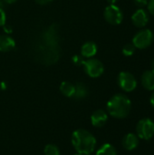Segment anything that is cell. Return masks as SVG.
Here are the masks:
<instances>
[{
	"instance_id": "obj_1",
	"label": "cell",
	"mask_w": 154,
	"mask_h": 155,
	"mask_svg": "<svg viewBox=\"0 0 154 155\" xmlns=\"http://www.w3.org/2000/svg\"><path fill=\"white\" fill-rule=\"evenodd\" d=\"M72 144L76 153L83 155H90L96 147V138L85 129L75 130L72 134Z\"/></svg>"
},
{
	"instance_id": "obj_2",
	"label": "cell",
	"mask_w": 154,
	"mask_h": 155,
	"mask_svg": "<svg viewBox=\"0 0 154 155\" xmlns=\"http://www.w3.org/2000/svg\"><path fill=\"white\" fill-rule=\"evenodd\" d=\"M132 109L131 100L123 94L113 95L107 103V112L116 119L126 118Z\"/></svg>"
},
{
	"instance_id": "obj_3",
	"label": "cell",
	"mask_w": 154,
	"mask_h": 155,
	"mask_svg": "<svg viewBox=\"0 0 154 155\" xmlns=\"http://www.w3.org/2000/svg\"><path fill=\"white\" fill-rule=\"evenodd\" d=\"M154 41V35L150 29H142L137 32L133 38V45L138 49H146L152 45Z\"/></svg>"
},
{
	"instance_id": "obj_4",
	"label": "cell",
	"mask_w": 154,
	"mask_h": 155,
	"mask_svg": "<svg viewBox=\"0 0 154 155\" xmlns=\"http://www.w3.org/2000/svg\"><path fill=\"white\" fill-rule=\"evenodd\" d=\"M83 66L86 74L92 78L100 77L104 72L103 64L96 58L92 57V58H88L87 60H84Z\"/></svg>"
},
{
	"instance_id": "obj_5",
	"label": "cell",
	"mask_w": 154,
	"mask_h": 155,
	"mask_svg": "<svg viewBox=\"0 0 154 155\" xmlns=\"http://www.w3.org/2000/svg\"><path fill=\"white\" fill-rule=\"evenodd\" d=\"M137 136L143 140H150L154 135V122L150 118H143L139 121L136 127Z\"/></svg>"
},
{
	"instance_id": "obj_6",
	"label": "cell",
	"mask_w": 154,
	"mask_h": 155,
	"mask_svg": "<svg viewBox=\"0 0 154 155\" xmlns=\"http://www.w3.org/2000/svg\"><path fill=\"white\" fill-rule=\"evenodd\" d=\"M103 16L106 22L113 25H120L123 20V13L116 5H109L106 6L103 12Z\"/></svg>"
},
{
	"instance_id": "obj_7",
	"label": "cell",
	"mask_w": 154,
	"mask_h": 155,
	"mask_svg": "<svg viewBox=\"0 0 154 155\" xmlns=\"http://www.w3.org/2000/svg\"><path fill=\"white\" fill-rule=\"evenodd\" d=\"M118 84L124 92H133L137 87V80L135 76L130 72H121L118 75Z\"/></svg>"
},
{
	"instance_id": "obj_8",
	"label": "cell",
	"mask_w": 154,
	"mask_h": 155,
	"mask_svg": "<svg viewBox=\"0 0 154 155\" xmlns=\"http://www.w3.org/2000/svg\"><path fill=\"white\" fill-rule=\"evenodd\" d=\"M42 38L45 46L53 47V48L57 47L58 43H59V36H58L57 29L54 28V25L49 26L44 31Z\"/></svg>"
},
{
	"instance_id": "obj_9",
	"label": "cell",
	"mask_w": 154,
	"mask_h": 155,
	"mask_svg": "<svg viewBox=\"0 0 154 155\" xmlns=\"http://www.w3.org/2000/svg\"><path fill=\"white\" fill-rule=\"evenodd\" d=\"M149 13L144 8H139L132 15V22L133 25L138 28H143L149 22Z\"/></svg>"
},
{
	"instance_id": "obj_10",
	"label": "cell",
	"mask_w": 154,
	"mask_h": 155,
	"mask_svg": "<svg viewBox=\"0 0 154 155\" xmlns=\"http://www.w3.org/2000/svg\"><path fill=\"white\" fill-rule=\"evenodd\" d=\"M108 120V114L105 111L99 109L94 111L91 115V123L94 127H103Z\"/></svg>"
},
{
	"instance_id": "obj_11",
	"label": "cell",
	"mask_w": 154,
	"mask_h": 155,
	"mask_svg": "<svg viewBox=\"0 0 154 155\" xmlns=\"http://www.w3.org/2000/svg\"><path fill=\"white\" fill-rule=\"evenodd\" d=\"M139 145V137L137 134L130 133L127 134L123 139V146L127 151H133Z\"/></svg>"
},
{
	"instance_id": "obj_12",
	"label": "cell",
	"mask_w": 154,
	"mask_h": 155,
	"mask_svg": "<svg viewBox=\"0 0 154 155\" xmlns=\"http://www.w3.org/2000/svg\"><path fill=\"white\" fill-rule=\"evenodd\" d=\"M97 49H98L97 45L94 42L92 41L85 42L81 47V55L84 58H87V59L92 58L96 54Z\"/></svg>"
},
{
	"instance_id": "obj_13",
	"label": "cell",
	"mask_w": 154,
	"mask_h": 155,
	"mask_svg": "<svg viewBox=\"0 0 154 155\" xmlns=\"http://www.w3.org/2000/svg\"><path fill=\"white\" fill-rule=\"evenodd\" d=\"M15 47V41L8 35H0V52L6 53L12 51Z\"/></svg>"
},
{
	"instance_id": "obj_14",
	"label": "cell",
	"mask_w": 154,
	"mask_h": 155,
	"mask_svg": "<svg viewBox=\"0 0 154 155\" xmlns=\"http://www.w3.org/2000/svg\"><path fill=\"white\" fill-rule=\"evenodd\" d=\"M143 86L148 91L154 90V71L147 70L145 71L141 78Z\"/></svg>"
},
{
	"instance_id": "obj_15",
	"label": "cell",
	"mask_w": 154,
	"mask_h": 155,
	"mask_svg": "<svg viewBox=\"0 0 154 155\" xmlns=\"http://www.w3.org/2000/svg\"><path fill=\"white\" fill-rule=\"evenodd\" d=\"M88 95V88L84 83H78L75 84V91L73 98L76 100H82L84 99Z\"/></svg>"
},
{
	"instance_id": "obj_16",
	"label": "cell",
	"mask_w": 154,
	"mask_h": 155,
	"mask_svg": "<svg viewBox=\"0 0 154 155\" xmlns=\"http://www.w3.org/2000/svg\"><path fill=\"white\" fill-rule=\"evenodd\" d=\"M74 91H75V85H74L70 82L64 81L60 84V92L66 97L73 98L74 94Z\"/></svg>"
},
{
	"instance_id": "obj_17",
	"label": "cell",
	"mask_w": 154,
	"mask_h": 155,
	"mask_svg": "<svg viewBox=\"0 0 154 155\" xmlns=\"http://www.w3.org/2000/svg\"><path fill=\"white\" fill-rule=\"evenodd\" d=\"M95 155H117V151L113 145L105 143L98 149Z\"/></svg>"
},
{
	"instance_id": "obj_18",
	"label": "cell",
	"mask_w": 154,
	"mask_h": 155,
	"mask_svg": "<svg viewBox=\"0 0 154 155\" xmlns=\"http://www.w3.org/2000/svg\"><path fill=\"white\" fill-rule=\"evenodd\" d=\"M44 155H60V150L55 144L49 143L44 147Z\"/></svg>"
},
{
	"instance_id": "obj_19",
	"label": "cell",
	"mask_w": 154,
	"mask_h": 155,
	"mask_svg": "<svg viewBox=\"0 0 154 155\" xmlns=\"http://www.w3.org/2000/svg\"><path fill=\"white\" fill-rule=\"evenodd\" d=\"M135 46L132 44H127L123 46V54L125 56H132L134 53H135Z\"/></svg>"
},
{
	"instance_id": "obj_20",
	"label": "cell",
	"mask_w": 154,
	"mask_h": 155,
	"mask_svg": "<svg viewBox=\"0 0 154 155\" xmlns=\"http://www.w3.org/2000/svg\"><path fill=\"white\" fill-rule=\"evenodd\" d=\"M84 58L81 55V54H75L72 57V62L74 65L76 66H81L84 64Z\"/></svg>"
},
{
	"instance_id": "obj_21",
	"label": "cell",
	"mask_w": 154,
	"mask_h": 155,
	"mask_svg": "<svg viewBox=\"0 0 154 155\" xmlns=\"http://www.w3.org/2000/svg\"><path fill=\"white\" fill-rule=\"evenodd\" d=\"M134 5L138 7V8H143L145 6H147L149 0H133Z\"/></svg>"
},
{
	"instance_id": "obj_22",
	"label": "cell",
	"mask_w": 154,
	"mask_h": 155,
	"mask_svg": "<svg viewBox=\"0 0 154 155\" xmlns=\"http://www.w3.org/2000/svg\"><path fill=\"white\" fill-rule=\"evenodd\" d=\"M6 22V15L3 8H0V26H4Z\"/></svg>"
},
{
	"instance_id": "obj_23",
	"label": "cell",
	"mask_w": 154,
	"mask_h": 155,
	"mask_svg": "<svg viewBox=\"0 0 154 155\" xmlns=\"http://www.w3.org/2000/svg\"><path fill=\"white\" fill-rule=\"evenodd\" d=\"M147 8H148V12L154 16V0H149Z\"/></svg>"
},
{
	"instance_id": "obj_24",
	"label": "cell",
	"mask_w": 154,
	"mask_h": 155,
	"mask_svg": "<svg viewBox=\"0 0 154 155\" xmlns=\"http://www.w3.org/2000/svg\"><path fill=\"white\" fill-rule=\"evenodd\" d=\"M53 0H35V2L39 5H46L50 2H52Z\"/></svg>"
},
{
	"instance_id": "obj_25",
	"label": "cell",
	"mask_w": 154,
	"mask_h": 155,
	"mask_svg": "<svg viewBox=\"0 0 154 155\" xmlns=\"http://www.w3.org/2000/svg\"><path fill=\"white\" fill-rule=\"evenodd\" d=\"M150 102H151V104L152 105V107L154 108V93L152 94V96L150 98Z\"/></svg>"
},
{
	"instance_id": "obj_26",
	"label": "cell",
	"mask_w": 154,
	"mask_h": 155,
	"mask_svg": "<svg viewBox=\"0 0 154 155\" xmlns=\"http://www.w3.org/2000/svg\"><path fill=\"white\" fill-rule=\"evenodd\" d=\"M4 3H6V4H13L15 2H16L17 0H3Z\"/></svg>"
},
{
	"instance_id": "obj_27",
	"label": "cell",
	"mask_w": 154,
	"mask_h": 155,
	"mask_svg": "<svg viewBox=\"0 0 154 155\" xmlns=\"http://www.w3.org/2000/svg\"><path fill=\"white\" fill-rule=\"evenodd\" d=\"M117 1L118 0H107V2H108L109 5H115Z\"/></svg>"
},
{
	"instance_id": "obj_28",
	"label": "cell",
	"mask_w": 154,
	"mask_h": 155,
	"mask_svg": "<svg viewBox=\"0 0 154 155\" xmlns=\"http://www.w3.org/2000/svg\"><path fill=\"white\" fill-rule=\"evenodd\" d=\"M5 32H8V33H11V32H12V30L10 29V27H7V26L5 27Z\"/></svg>"
},
{
	"instance_id": "obj_29",
	"label": "cell",
	"mask_w": 154,
	"mask_h": 155,
	"mask_svg": "<svg viewBox=\"0 0 154 155\" xmlns=\"http://www.w3.org/2000/svg\"><path fill=\"white\" fill-rule=\"evenodd\" d=\"M3 7H4V1L0 0V8H3Z\"/></svg>"
},
{
	"instance_id": "obj_30",
	"label": "cell",
	"mask_w": 154,
	"mask_h": 155,
	"mask_svg": "<svg viewBox=\"0 0 154 155\" xmlns=\"http://www.w3.org/2000/svg\"><path fill=\"white\" fill-rule=\"evenodd\" d=\"M152 70L154 71V59L152 61Z\"/></svg>"
},
{
	"instance_id": "obj_31",
	"label": "cell",
	"mask_w": 154,
	"mask_h": 155,
	"mask_svg": "<svg viewBox=\"0 0 154 155\" xmlns=\"http://www.w3.org/2000/svg\"><path fill=\"white\" fill-rule=\"evenodd\" d=\"M74 155H83V154H80V153H75V154H74Z\"/></svg>"
}]
</instances>
